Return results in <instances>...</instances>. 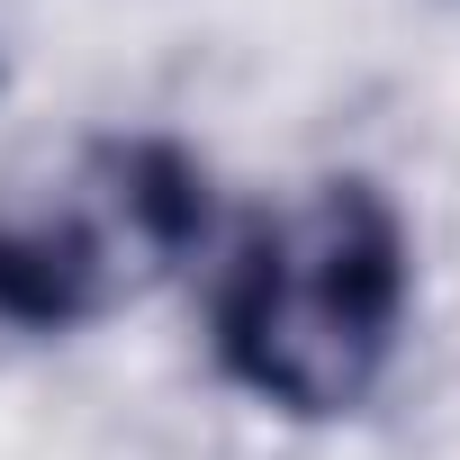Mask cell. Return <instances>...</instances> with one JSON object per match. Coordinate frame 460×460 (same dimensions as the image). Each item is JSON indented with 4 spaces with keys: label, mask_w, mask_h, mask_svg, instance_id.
<instances>
[{
    "label": "cell",
    "mask_w": 460,
    "mask_h": 460,
    "mask_svg": "<svg viewBox=\"0 0 460 460\" xmlns=\"http://www.w3.org/2000/svg\"><path fill=\"white\" fill-rule=\"evenodd\" d=\"M415 244L379 181L343 172L253 217L208 298L217 370L280 415H352L397 361Z\"/></svg>",
    "instance_id": "6da1fadb"
},
{
    "label": "cell",
    "mask_w": 460,
    "mask_h": 460,
    "mask_svg": "<svg viewBox=\"0 0 460 460\" xmlns=\"http://www.w3.org/2000/svg\"><path fill=\"white\" fill-rule=\"evenodd\" d=\"M208 235V163L181 136H91L0 181V325L82 334L181 271Z\"/></svg>",
    "instance_id": "7a4b0ae2"
}]
</instances>
